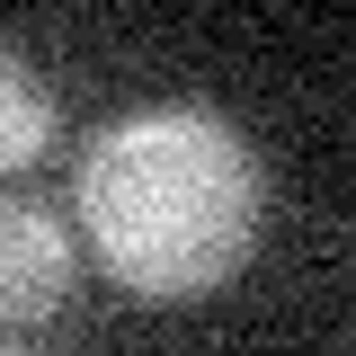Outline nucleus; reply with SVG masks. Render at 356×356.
Wrapping results in <instances>:
<instances>
[{"label":"nucleus","mask_w":356,"mask_h":356,"mask_svg":"<svg viewBox=\"0 0 356 356\" xmlns=\"http://www.w3.org/2000/svg\"><path fill=\"white\" fill-rule=\"evenodd\" d=\"M72 214L89 259L134 303L222 294L267 232V170L222 107L161 98L98 134L72 170Z\"/></svg>","instance_id":"f257e3e1"},{"label":"nucleus","mask_w":356,"mask_h":356,"mask_svg":"<svg viewBox=\"0 0 356 356\" xmlns=\"http://www.w3.org/2000/svg\"><path fill=\"white\" fill-rule=\"evenodd\" d=\"M44 143H54V89H44V72L18 54V44L0 36V178L36 170Z\"/></svg>","instance_id":"7ed1b4c3"},{"label":"nucleus","mask_w":356,"mask_h":356,"mask_svg":"<svg viewBox=\"0 0 356 356\" xmlns=\"http://www.w3.org/2000/svg\"><path fill=\"white\" fill-rule=\"evenodd\" d=\"M0 356H36V348H0Z\"/></svg>","instance_id":"20e7f679"},{"label":"nucleus","mask_w":356,"mask_h":356,"mask_svg":"<svg viewBox=\"0 0 356 356\" xmlns=\"http://www.w3.org/2000/svg\"><path fill=\"white\" fill-rule=\"evenodd\" d=\"M63 294H72V232L27 196H0V330L54 321Z\"/></svg>","instance_id":"f03ea898"}]
</instances>
